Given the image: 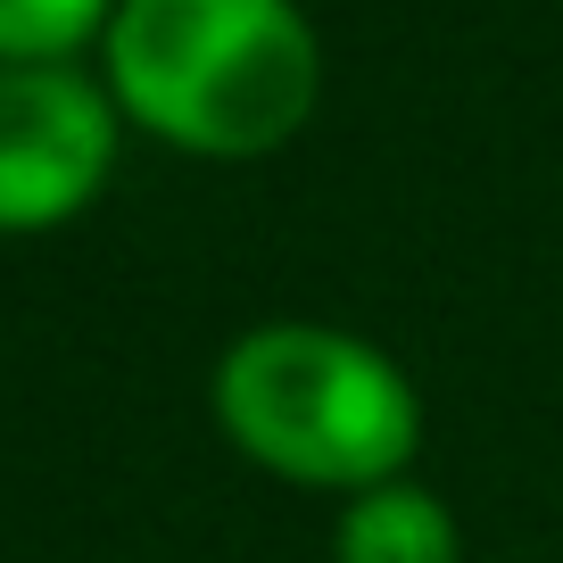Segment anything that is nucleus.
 <instances>
[{"label": "nucleus", "mask_w": 563, "mask_h": 563, "mask_svg": "<svg viewBox=\"0 0 563 563\" xmlns=\"http://www.w3.org/2000/svg\"><path fill=\"white\" fill-rule=\"evenodd\" d=\"M117 0H0V67H75L108 34Z\"/></svg>", "instance_id": "nucleus-5"}, {"label": "nucleus", "mask_w": 563, "mask_h": 563, "mask_svg": "<svg viewBox=\"0 0 563 563\" xmlns=\"http://www.w3.org/2000/svg\"><path fill=\"white\" fill-rule=\"evenodd\" d=\"M117 100L84 67H0V232H51L117 166Z\"/></svg>", "instance_id": "nucleus-3"}, {"label": "nucleus", "mask_w": 563, "mask_h": 563, "mask_svg": "<svg viewBox=\"0 0 563 563\" xmlns=\"http://www.w3.org/2000/svg\"><path fill=\"white\" fill-rule=\"evenodd\" d=\"M332 555L340 563H464V547H456V514L431 489L382 481V489L349 497V514L332 530Z\"/></svg>", "instance_id": "nucleus-4"}, {"label": "nucleus", "mask_w": 563, "mask_h": 563, "mask_svg": "<svg viewBox=\"0 0 563 563\" xmlns=\"http://www.w3.org/2000/svg\"><path fill=\"white\" fill-rule=\"evenodd\" d=\"M216 422L257 473L365 497L406 481L422 440L415 382L373 340L332 323H257L216 365Z\"/></svg>", "instance_id": "nucleus-2"}, {"label": "nucleus", "mask_w": 563, "mask_h": 563, "mask_svg": "<svg viewBox=\"0 0 563 563\" xmlns=\"http://www.w3.org/2000/svg\"><path fill=\"white\" fill-rule=\"evenodd\" d=\"M100 67L117 117L191 158H265L323 100L299 0H117Z\"/></svg>", "instance_id": "nucleus-1"}]
</instances>
